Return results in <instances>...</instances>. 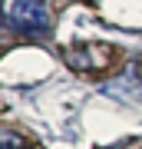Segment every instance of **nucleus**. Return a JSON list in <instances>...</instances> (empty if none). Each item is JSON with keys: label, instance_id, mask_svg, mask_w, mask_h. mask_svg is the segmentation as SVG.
<instances>
[{"label": "nucleus", "instance_id": "f257e3e1", "mask_svg": "<svg viewBox=\"0 0 142 149\" xmlns=\"http://www.w3.org/2000/svg\"><path fill=\"white\" fill-rule=\"evenodd\" d=\"M7 23L23 37H40V33L50 30V10L43 0H13Z\"/></svg>", "mask_w": 142, "mask_h": 149}, {"label": "nucleus", "instance_id": "7ed1b4c3", "mask_svg": "<svg viewBox=\"0 0 142 149\" xmlns=\"http://www.w3.org/2000/svg\"><path fill=\"white\" fill-rule=\"evenodd\" d=\"M0 149H33L20 133H13V129H3L0 133Z\"/></svg>", "mask_w": 142, "mask_h": 149}, {"label": "nucleus", "instance_id": "20e7f679", "mask_svg": "<svg viewBox=\"0 0 142 149\" xmlns=\"http://www.w3.org/2000/svg\"><path fill=\"white\" fill-rule=\"evenodd\" d=\"M0 20H3V0H0Z\"/></svg>", "mask_w": 142, "mask_h": 149}, {"label": "nucleus", "instance_id": "f03ea898", "mask_svg": "<svg viewBox=\"0 0 142 149\" xmlns=\"http://www.w3.org/2000/svg\"><path fill=\"white\" fill-rule=\"evenodd\" d=\"M63 56L73 70H106L112 60V50L103 43H79V47H66Z\"/></svg>", "mask_w": 142, "mask_h": 149}]
</instances>
